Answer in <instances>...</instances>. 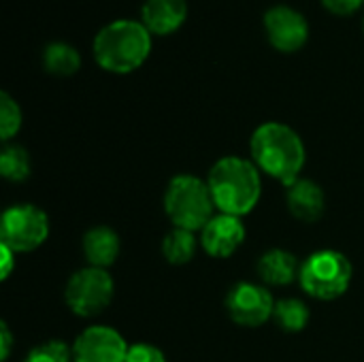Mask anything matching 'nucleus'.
Listing matches in <instances>:
<instances>
[{
    "instance_id": "nucleus-5",
    "label": "nucleus",
    "mask_w": 364,
    "mask_h": 362,
    "mask_svg": "<svg viewBox=\"0 0 364 362\" xmlns=\"http://www.w3.org/2000/svg\"><path fill=\"white\" fill-rule=\"evenodd\" d=\"M301 288L318 301H335L343 297L352 284V265L337 250H320L301 262Z\"/></svg>"
},
{
    "instance_id": "nucleus-12",
    "label": "nucleus",
    "mask_w": 364,
    "mask_h": 362,
    "mask_svg": "<svg viewBox=\"0 0 364 362\" xmlns=\"http://www.w3.org/2000/svg\"><path fill=\"white\" fill-rule=\"evenodd\" d=\"M286 205H288V211L296 220H301L305 224H314L326 211V196H324V190L316 181L301 177L288 186Z\"/></svg>"
},
{
    "instance_id": "nucleus-14",
    "label": "nucleus",
    "mask_w": 364,
    "mask_h": 362,
    "mask_svg": "<svg viewBox=\"0 0 364 362\" xmlns=\"http://www.w3.org/2000/svg\"><path fill=\"white\" fill-rule=\"evenodd\" d=\"M256 273L267 286L284 288V286H290L294 280H299L301 265L292 252L282 250V247H273V250H267L258 258Z\"/></svg>"
},
{
    "instance_id": "nucleus-1",
    "label": "nucleus",
    "mask_w": 364,
    "mask_h": 362,
    "mask_svg": "<svg viewBox=\"0 0 364 362\" xmlns=\"http://www.w3.org/2000/svg\"><path fill=\"white\" fill-rule=\"evenodd\" d=\"M254 164L260 173L277 179L286 188L301 179L307 162V149L303 139L290 126L282 122L260 124L250 141Z\"/></svg>"
},
{
    "instance_id": "nucleus-10",
    "label": "nucleus",
    "mask_w": 364,
    "mask_h": 362,
    "mask_svg": "<svg viewBox=\"0 0 364 362\" xmlns=\"http://www.w3.org/2000/svg\"><path fill=\"white\" fill-rule=\"evenodd\" d=\"M264 30L269 43L284 53L299 51L309 38V23L305 15L286 4L273 6L264 13Z\"/></svg>"
},
{
    "instance_id": "nucleus-15",
    "label": "nucleus",
    "mask_w": 364,
    "mask_h": 362,
    "mask_svg": "<svg viewBox=\"0 0 364 362\" xmlns=\"http://www.w3.org/2000/svg\"><path fill=\"white\" fill-rule=\"evenodd\" d=\"M81 247H83V256H85L90 267L109 269L117 260V256H119L122 239H119V235L113 228L100 224V226L90 228L83 235Z\"/></svg>"
},
{
    "instance_id": "nucleus-24",
    "label": "nucleus",
    "mask_w": 364,
    "mask_h": 362,
    "mask_svg": "<svg viewBox=\"0 0 364 362\" xmlns=\"http://www.w3.org/2000/svg\"><path fill=\"white\" fill-rule=\"evenodd\" d=\"M15 252L0 243V280H9L13 267H15Z\"/></svg>"
},
{
    "instance_id": "nucleus-13",
    "label": "nucleus",
    "mask_w": 364,
    "mask_h": 362,
    "mask_svg": "<svg viewBox=\"0 0 364 362\" xmlns=\"http://www.w3.org/2000/svg\"><path fill=\"white\" fill-rule=\"evenodd\" d=\"M143 26L151 34L166 36L181 28L188 17V2L186 0H145L143 11Z\"/></svg>"
},
{
    "instance_id": "nucleus-2",
    "label": "nucleus",
    "mask_w": 364,
    "mask_h": 362,
    "mask_svg": "<svg viewBox=\"0 0 364 362\" xmlns=\"http://www.w3.org/2000/svg\"><path fill=\"white\" fill-rule=\"evenodd\" d=\"M207 186L211 190L215 209L237 218L252 213L262 196L260 169L254 164V160L239 156L220 158L207 175Z\"/></svg>"
},
{
    "instance_id": "nucleus-7",
    "label": "nucleus",
    "mask_w": 364,
    "mask_h": 362,
    "mask_svg": "<svg viewBox=\"0 0 364 362\" xmlns=\"http://www.w3.org/2000/svg\"><path fill=\"white\" fill-rule=\"evenodd\" d=\"M49 237V218L43 209L30 203L4 209L0 218V243L15 254L38 250Z\"/></svg>"
},
{
    "instance_id": "nucleus-3",
    "label": "nucleus",
    "mask_w": 364,
    "mask_h": 362,
    "mask_svg": "<svg viewBox=\"0 0 364 362\" xmlns=\"http://www.w3.org/2000/svg\"><path fill=\"white\" fill-rule=\"evenodd\" d=\"M151 51V32L143 21L117 19L98 30L94 38V58L109 73L136 70Z\"/></svg>"
},
{
    "instance_id": "nucleus-26",
    "label": "nucleus",
    "mask_w": 364,
    "mask_h": 362,
    "mask_svg": "<svg viewBox=\"0 0 364 362\" xmlns=\"http://www.w3.org/2000/svg\"><path fill=\"white\" fill-rule=\"evenodd\" d=\"M363 30H364V19H363Z\"/></svg>"
},
{
    "instance_id": "nucleus-8",
    "label": "nucleus",
    "mask_w": 364,
    "mask_h": 362,
    "mask_svg": "<svg viewBox=\"0 0 364 362\" xmlns=\"http://www.w3.org/2000/svg\"><path fill=\"white\" fill-rule=\"evenodd\" d=\"M273 294L267 286L254 282H239L226 294V312L230 320L245 329H258L273 318Z\"/></svg>"
},
{
    "instance_id": "nucleus-20",
    "label": "nucleus",
    "mask_w": 364,
    "mask_h": 362,
    "mask_svg": "<svg viewBox=\"0 0 364 362\" xmlns=\"http://www.w3.org/2000/svg\"><path fill=\"white\" fill-rule=\"evenodd\" d=\"M21 128V109L11 94H0V139L9 143Z\"/></svg>"
},
{
    "instance_id": "nucleus-25",
    "label": "nucleus",
    "mask_w": 364,
    "mask_h": 362,
    "mask_svg": "<svg viewBox=\"0 0 364 362\" xmlns=\"http://www.w3.org/2000/svg\"><path fill=\"white\" fill-rule=\"evenodd\" d=\"M11 348H13V335L6 326V322L0 324V358L2 362L9 361V354H11Z\"/></svg>"
},
{
    "instance_id": "nucleus-17",
    "label": "nucleus",
    "mask_w": 364,
    "mask_h": 362,
    "mask_svg": "<svg viewBox=\"0 0 364 362\" xmlns=\"http://www.w3.org/2000/svg\"><path fill=\"white\" fill-rule=\"evenodd\" d=\"M196 237L192 230H186V228H173L164 241H162V256L168 265H188L194 254H196Z\"/></svg>"
},
{
    "instance_id": "nucleus-23",
    "label": "nucleus",
    "mask_w": 364,
    "mask_h": 362,
    "mask_svg": "<svg viewBox=\"0 0 364 362\" xmlns=\"http://www.w3.org/2000/svg\"><path fill=\"white\" fill-rule=\"evenodd\" d=\"M322 4L333 13V15H354L360 6L364 4V0H322Z\"/></svg>"
},
{
    "instance_id": "nucleus-22",
    "label": "nucleus",
    "mask_w": 364,
    "mask_h": 362,
    "mask_svg": "<svg viewBox=\"0 0 364 362\" xmlns=\"http://www.w3.org/2000/svg\"><path fill=\"white\" fill-rule=\"evenodd\" d=\"M126 362H166V356L160 348L151 344H134L128 348Z\"/></svg>"
},
{
    "instance_id": "nucleus-21",
    "label": "nucleus",
    "mask_w": 364,
    "mask_h": 362,
    "mask_svg": "<svg viewBox=\"0 0 364 362\" xmlns=\"http://www.w3.org/2000/svg\"><path fill=\"white\" fill-rule=\"evenodd\" d=\"M23 362H73V348L60 339H51L32 348Z\"/></svg>"
},
{
    "instance_id": "nucleus-16",
    "label": "nucleus",
    "mask_w": 364,
    "mask_h": 362,
    "mask_svg": "<svg viewBox=\"0 0 364 362\" xmlns=\"http://www.w3.org/2000/svg\"><path fill=\"white\" fill-rule=\"evenodd\" d=\"M43 66L49 75L55 77H70L81 66L79 51L68 43H49L43 51Z\"/></svg>"
},
{
    "instance_id": "nucleus-18",
    "label": "nucleus",
    "mask_w": 364,
    "mask_h": 362,
    "mask_svg": "<svg viewBox=\"0 0 364 362\" xmlns=\"http://www.w3.org/2000/svg\"><path fill=\"white\" fill-rule=\"evenodd\" d=\"M273 318L284 333H301L309 324V307L301 299H282L275 303Z\"/></svg>"
},
{
    "instance_id": "nucleus-6",
    "label": "nucleus",
    "mask_w": 364,
    "mask_h": 362,
    "mask_svg": "<svg viewBox=\"0 0 364 362\" xmlns=\"http://www.w3.org/2000/svg\"><path fill=\"white\" fill-rule=\"evenodd\" d=\"M113 292V277L107 269L83 267L70 275L64 290V301L75 316L94 318L111 305Z\"/></svg>"
},
{
    "instance_id": "nucleus-11",
    "label": "nucleus",
    "mask_w": 364,
    "mask_h": 362,
    "mask_svg": "<svg viewBox=\"0 0 364 362\" xmlns=\"http://www.w3.org/2000/svg\"><path fill=\"white\" fill-rule=\"evenodd\" d=\"M245 235L241 218L218 213L200 230V245L211 258H230L243 245Z\"/></svg>"
},
{
    "instance_id": "nucleus-9",
    "label": "nucleus",
    "mask_w": 364,
    "mask_h": 362,
    "mask_svg": "<svg viewBox=\"0 0 364 362\" xmlns=\"http://www.w3.org/2000/svg\"><path fill=\"white\" fill-rule=\"evenodd\" d=\"M73 362H126L128 344L111 326H87L70 346Z\"/></svg>"
},
{
    "instance_id": "nucleus-4",
    "label": "nucleus",
    "mask_w": 364,
    "mask_h": 362,
    "mask_svg": "<svg viewBox=\"0 0 364 362\" xmlns=\"http://www.w3.org/2000/svg\"><path fill=\"white\" fill-rule=\"evenodd\" d=\"M164 211L175 228L203 230L215 215V203L207 181L190 173L175 175L164 192Z\"/></svg>"
},
{
    "instance_id": "nucleus-19",
    "label": "nucleus",
    "mask_w": 364,
    "mask_h": 362,
    "mask_svg": "<svg viewBox=\"0 0 364 362\" xmlns=\"http://www.w3.org/2000/svg\"><path fill=\"white\" fill-rule=\"evenodd\" d=\"M32 164H30V156L21 145H11L6 143L0 151V175L6 181L13 183H21L30 177Z\"/></svg>"
}]
</instances>
